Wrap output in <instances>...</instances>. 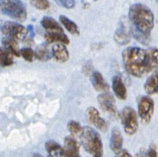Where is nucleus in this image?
<instances>
[{
	"instance_id": "nucleus-1",
	"label": "nucleus",
	"mask_w": 158,
	"mask_h": 157,
	"mask_svg": "<svg viewBox=\"0 0 158 157\" xmlns=\"http://www.w3.org/2000/svg\"><path fill=\"white\" fill-rule=\"evenodd\" d=\"M122 60L129 74L143 77L158 68V49L128 47L122 52Z\"/></svg>"
},
{
	"instance_id": "nucleus-2",
	"label": "nucleus",
	"mask_w": 158,
	"mask_h": 157,
	"mask_svg": "<svg viewBox=\"0 0 158 157\" xmlns=\"http://www.w3.org/2000/svg\"><path fill=\"white\" fill-rule=\"evenodd\" d=\"M129 20L134 30L150 36V32L154 27L155 18L148 6L141 3L131 5L129 10Z\"/></svg>"
},
{
	"instance_id": "nucleus-3",
	"label": "nucleus",
	"mask_w": 158,
	"mask_h": 157,
	"mask_svg": "<svg viewBox=\"0 0 158 157\" xmlns=\"http://www.w3.org/2000/svg\"><path fill=\"white\" fill-rule=\"evenodd\" d=\"M81 145L92 157L103 156V146L100 134L89 126L83 127L80 135Z\"/></svg>"
},
{
	"instance_id": "nucleus-4",
	"label": "nucleus",
	"mask_w": 158,
	"mask_h": 157,
	"mask_svg": "<svg viewBox=\"0 0 158 157\" xmlns=\"http://www.w3.org/2000/svg\"><path fill=\"white\" fill-rule=\"evenodd\" d=\"M0 10L2 14L18 21L26 20L27 10L20 0H0Z\"/></svg>"
},
{
	"instance_id": "nucleus-5",
	"label": "nucleus",
	"mask_w": 158,
	"mask_h": 157,
	"mask_svg": "<svg viewBox=\"0 0 158 157\" xmlns=\"http://www.w3.org/2000/svg\"><path fill=\"white\" fill-rule=\"evenodd\" d=\"M120 118L125 133L129 135H134L139 128L138 116L136 111L128 106L124 107L121 112Z\"/></svg>"
},
{
	"instance_id": "nucleus-6",
	"label": "nucleus",
	"mask_w": 158,
	"mask_h": 157,
	"mask_svg": "<svg viewBox=\"0 0 158 157\" xmlns=\"http://www.w3.org/2000/svg\"><path fill=\"white\" fill-rule=\"evenodd\" d=\"M154 101L149 96H142L138 101V114L141 121L148 124L151 121L154 113Z\"/></svg>"
},
{
	"instance_id": "nucleus-7",
	"label": "nucleus",
	"mask_w": 158,
	"mask_h": 157,
	"mask_svg": "<svg viewBox=\"0 0 158 157\" xmlns=\"http://www.w3.org/2000/svg\"><path fill=\"white\" fill-rule=\"evenodd\" d=\"M2 33L5 37L10 38L16 41H22L27 36V30L24 26L16 22L8 21L3 25Z\"/></svg>"
},
{
	"instance_id": "nucleus-8",
	"label": "nucleus",
	"mask_w": 158,
	"mask_h": 157,
	"mask_svg": "<svg viewBox=\"0 0 158 157\" xmlns=\"http://www.w3.org/2000/svg\"><path fill=\"white\" fill-rule=\"evenodd\" d=\"M98 102L101 109L104 112L113 116L118 115L115 100L110 93H101L98 96Z\"/></svg>"
},
{
	"instance_id": "nucleus-9",
	"label": "nucleus",
	"mask_w": 158,
	"mask_h": 157,
	"mask_svg": "<svg viewBox=\"0 0 158 157\" xmlns=\"http://www.w3.org/2000/svg\"><path fill=\"white\" fill-rule=\"evenodd\" d=\"M86 120L91 125L94 126L98 130L101 131H106L108 128V123L106 121L101 118L98 110L94 107H89L86 109L85 112Z\"/></svg>"
},
{
	"instance_id": "nucleus-10",
	"label": "nucleus",
	"mask_w": 158,
	"mask_h": 157,
	"mask_svg": "<svg viewBox=\"0 0 158 157\" xmlns=\"http://www.w3.org/2000/svg\"><path fill=\"white\" fill-rule=\"evenodd\" d=\"M130 24L124 18L121 20L119 22V26L116 30L114 35V39L118 44L120 45H125L131 40V27Z\"/></svg>"
},
{
	"instance_id": "nucleus-11",
	"label": "nucleus",
	"mask_w": 158,
	"mask_h": 157,
	"mask_svg": "<svg viewBox=\"0 0 158 157\" xmlns=\"http://www.w3.org/2000/svg\"><path fill=\"white\" fill-rule=\"evenodd\" d=\"M63 149L64 157H81L80 154V145L72 135L65 137Z\"/></svg>"
},
{
	"instance_id": "nucleus-12",
	"label": "nucleus",
	"mask_w": 158,
	"mask_h": 157,
	"mask_svg": "<svg viewBox=\"0 0 158 157\" xmlns=\"http://www.w3.org/2000/svg\"><path fill=\"white\" fill-rule=\"evenodd\" d=\"M91 82L94 89L98 92H108L109 85L104 79L103 75L98 71H94L90 75Z\"/></svg>"
},
{
	"instance_id": "nucleus-13",
	"label": "nucleus",
	"mask_w": 158,
	"mask_h": 157,
	"mask_svg": "<svg viewBox=\"0 0 158 157\" xmlns=\"http://www.w3.org/2000/svg\"><path fill=\"white\" fill-rule=\"evenodd\" d=\"M123 143V137H122L121 131L116 128H113L111 132L110 143V146L112 151L115 154L120 151L122 149Z\"/></svg>"
},
{
	"instance_id": "nucleus-14",
	"label": "nucleus",
	"mask_w": 158,
	"mask_h": 157,
	"mask_svg": "<svg viewBox=\"0 0 158 157\" xmlns=\"http://www.w3.org/2000/svg\"><path fill=\"white\" fill-rule=\"evenodd\" d=\"M112 87L114 95L120 100H125L127 96V91L123 81L119 76H114L112 82Z\"/></svg>"
},
{
	"instance_id": "nucleus-15",
	"label": "nucleus",
	"mask_w": 158,
	"mask_h": 157,
	"mask_svg": "<svg viewBox=\"0 0 158 157\" xmlns=\"http://www.w3.org/2000/svg\"><path fill=\"white\" fill-rule=\"evenodd\" d=\"M46 42L48 44L52 43H59L65 45L70 44V39L64 32H47L44 34Z\"/></svg>"
},
{
	"instance_id": "nucleus-16",
	"label": "nucleus",
	"mask_w": 158,
	"mask_h": 157,
	"mask_svg": "<svg viewBox=\"0 0 158 157\" xmlns=\"http://www.w3.org/2000/svg\"><path fill=\"white\" fill-rule=\"evenodd\" d=\"M53 56L56 61L63 63L69 60V52L65 44H57L53 46L52 49Z\"/></svg>"
},
{
	"instance_id": "nucleus-17",
	"label": "nucleus",
	"mask_w": 158,
	"mask_h": 157,
	"mask_svg": "<svg viewBox=\"0 0 158 157\" xmlns=\"http://www.w3.org/2000/svg\"><path fill=\"white\" fill-rule=\"evenodd\" d=\"M144 90L148 95H155L158 93V71H155L147 78Z\"/></svg>"
},
{
	"instance_id": "nucleus-18",
	"label": "nucleus",
	"mask_w": 158,
	"mask_h": 157,
	"mask_svg": "<svg viewBox=\"0 0 158 157\" xmlns=\"http://www.w3.org/2000/svg\"><path fill=\"white\" fill-rule=\"evenodd\" d=\"M45 149L49 157H64V149L60 145L53 140H49L45 143Z\"/></svg>"
},
{
	"instance_id": "nucleus-19",
	"label": "nucleus",
	"mask_w": 158,
	"mask_h": 157,
	"mask_svg": "<svg viewBox=\"0 0 158 157\" xmlns=\"http://www.w3.org/2000/svg\"><path fill=\"white\" fill-rule=\"evenodd\" d=\"M41 25L47 30V32H63V27L52 17L45 16L43 18L41 21Z\"/></svg>"
},
{
	"instance_id": "nucleus-20",
	"label": "nucleus",
	"mask_w": 158,
	"mask_h": 157,
	"mask_svg": "<svg viewBox=\"0 0 158 157\" xmlns=\"http://www.w3.org/2000/svg\"><path fill=\"white\" fill-rule=\"evenodd\" d=\"M35 58H37L38 60H42V61H48L53 56L52 50L49 49L48 44L46 43L37 46L36 50L35 51Z\"/></svg>"
},
{
	"instance_id": "nucleus-21",
	"label": "nucleus",
	"mask_w": 158,
	"mask_h": 157,
	"mask_svg": "<svg viewBox=\"0 0 158 157\" xmlns=\"http://www.w3.org/2000/svg\"><path fill=\"white\" fill-rule=\"evenodd\" d=\"M13 54L4 46L0 47V66L7 67L13 65L14 56Z\"/></svg>"
},
{
	"instance_id": "nucleus-22",
	"label": "nucleus",
	"mask_w": 158,
	"mask_h": 157,
	"mask_svg": "<svg viewBox=\"0 0 158 157\" xmlns=\"http://www.w3.org/2000/svg\"><path fill=\"white\" fill-rule=\"evenodd\" d=\"M59 20L62 25L70 34L74 35H78L80 34V30L75 22L71 21L68 17L63 16V15L59 17Z\"/></svg>"
},
{
	"instance_id": "nucleus-23",
	"label": "nucleus",
	"mask_w": 158,
	"mask_h": 157,
	"mask_svg": "<svg viewBox=\"0 0 158 157\" xmlns=\"http://www.w3.org/2000/svg\"><path fill=\"white\" fill-rule=\"evenodd\" d=\"M3 46L11 51L13 55L19 57L20 55V49H19V46L16 40H14L10 38L5 37L2 40Z\"/></svg>"
},
{
	"instance_id": "nucleus-24",
	"label": "nucleus",
	"mask_w": 158,
	"mask_h": 157,
	"mask_svg": "<svg viewBox=\"0 0 158 157\" xmlns=\"http://www.w3.org/2000/svg\"><path fill=\"white\" fill-rule=\"evenodd\" d=\"M67 128L68 131H69L71 135L73 137L80 136L83 130V127H81L80 123L74 120L68 121L67 124Z\"/></svg>"
},
{
	"instance_id": "nucleus-25",
	"label": "nucleus",
	"mask_w": 158,
	"mask_h": 157,
	"mask_svg": "<svg viewBox=\"0 0 158 157\" xmlns=\"http://www.w3.org/2000/svg\"><path fill=\"white\" fill-rule=\"evenodd\" d=\"M20 55L26 61L28 62L33 61L34 58H35V51L30 48H23V49L20 50Z\"/></svg>"
},
{
	"instance_id": "nucleus-26",
	"label": "nucleus",
	"mask_w": 158,
	"mask_h": 157,
	"mask_svg": "<svg viewBox=\"0 0 158 157\" xmlns=\"http://www.w3.org/2000/svg\"><path fill=\"white\" fill-rule=\"evenodd\" d=\"M30 3L39 10H46L50 6L49 2L48 0H31Z\"/></svg>"
},
{
	"instance_id": "nucleus-27",
	"label": "nucleus",
	"mask_w": 158,
	"mask_h": 157,
	"mask_svg": "<svg viewBox=\"0 0 158 157\" xmlns=\"http://www.w3.org/2000/svg\"><path fill=\"white\" fill-rule=\"evenodd\" d=\"M93 69L94 68H93L92 63L89 61L84 65L83 68H82V72L85 75L89 76V75H91V73L94 72Z\"/></svg>"
},
{
	"instance_id": "nucleus-28",
	"label": "nucleus",
	"mask_w": 158,
	"mask_h": 157,
	"mask_svg": "<svg viewBox=\"0 0 158 157\" xmlns=\"http://www.w3.org/2000/svg\"><path fill=\"white\" fill-rule=\"evenodd\" d=\"M146 157H158L156 147L154 145L150 146L149 149L146 152Z\"/></svg>"
},
{
	"instance_id": "nucleus-29",
	"label": "nucleus",
	"mask_w": 158,
	"mask_h": 157,
	"mask_svg": "<svg viewBox=\"0 0 158 157\" xmlns=\"http://www.w3.org/2000/svg\"><path fill=\"white\" fill-rule=\"evenodd\" d=\"M60 2L66 9H72L75 5V0H60Z\"/></svg>"
},
{
	"instance_id": "nucleus-30",
	"label": "nucleus",
	"mask_w": 158,
	"mask_h": 157,
	"mask_svg": "<svg viewBox=\"0 0 158 157\" xmlns=\"http://www.w3.org/2000/svg\"><path fill=\"white\" fill-rule=\"evenodd\" d=\"M115 157H132L131 154H130L128 151L124 149H122L120 151L116 154Z\"/></svg>"
},
{
	"instance_id": "nucleus-31",
	"label": "nucleus",
	"mask_w": 158,
	"mask_h": 157,
	"mask_svg": "<svg viewBox=\"0 0 158 157\" xmlns=\"http://www.w3.org/2000/svg\"><path fill=\"white\" fill-rule=\"evenodd\" d=\"M32 157H44L42 155H41L40 154H37V153H35V154H33V155Z\"/></svg>"
},
{
	"instance_id": "nucleus-32",
	"label": "nucleus",
	"mask_w": 158,
	"mask_h": 157,
	"mask_svg": "<svg viewBox=\"0 0 158 157\" xmlns=\"http://www.w3.org/2000/svg\"><path fill=\"white\" fill-rule=\"evenodd\" d=\"M156 1H157V4H158V0H156Z\"/></svg>"
}]
</instances>
